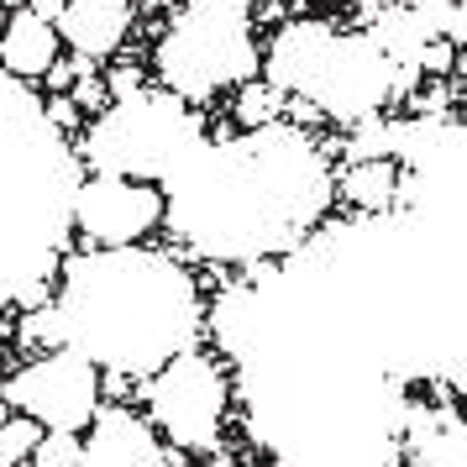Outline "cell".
<instances>
[{"instance_id": "5bb4252c", "label": "cell", "mask_w": 467, "mask_h": 467, "mask_svg": "<svg viewBox=\"0 0 467 467\" xmlns=\"http://www.w3.org/2000/svg\"><path fill=\"white\" fill-rule=\"evenodd\" d=\"M79 451H85L79 431H43L26 467H79Z\"/></svg>"}, {"instance_id": "7c38bea8", "label": "cell", "mask_w": 467, "mask_h": 467, "mask_svg": "<svg viewBox=\"0 0 467 467\" xmlns=\"http://www.w3.org/2000/svg\"><path fill=\"white\" fill-rule=\"evenodd\" d=\"M16 347L22 352H58L64 347V316H58V299L43 310H26L16 320Z\"/></svg>"}, {"instance_id": "277c9868", "label": "cell", "mask_w": 467, "mask_h": 467, "mask_svg": "<svg viewBox=\"0 0 467 467\" xmlns=\"http://www.w3.org/2000/svg\"><path fill=\"white\" fill-rule=\"evenodd\" d=\"M0 400L47 431H79L100 410V368L85 352L58 347V352H43L37 362L16 368L0 383Z\"/></svg>"}, {"instance_id": "8992f818", "label": "cell", "mask_w": 467, "mask_h": 467, "mask_svg": "<svg viewBox=\"0 0 467 467\" xmlns=\"http://www.w3.org/2000/svg\"><path fill=\"white\" fill-rule=\"evenodd\" d=\"M131 26H137V0H64L53 32H58L64 53H79L89 64H110L127 47Z\"/></svg>"}, {"instance_id": "9c48e42d", "label": "cell", "mask_w": 467, "mask_h": 467, "mask_svg": "<svg viewBox=\"0 0 467 467\" xmlns=\"http://www.w3.org/2000/svg\"><path fill=\"white\" fill-rule=\"evenodd\" d=\"M337 200L358 215H389L404 194V169L394 158H358L337 173Z\"/></svg>"}, {"instance_id": "ac0fdd59", "label": "cell", "mask_w": 467, "mask_h": 467, "mask_svg": "<svg viewBox=\"0 0 467 467\" xmlns=\"http://www.w3.org/2000/svg\"><path fill=\"white\" fill-rule=\"evenodd\" d=\"M22 11H32V16H43V22H58L64 0H22Z\"/></svg>"}, {"instance_id": "3957f363", "label": "cell", "mask_w": 467, "mask_h": 467, "mask_svg": "<svg viewBox=\"0 0 467 467\" xmlns=\"http://www.w3.org/2000/svg\"><path fill=\"white\" fill-rule=\"evenodd\" d=\"M142 404H148V425L163 436L169 451H221V431L232 415V379L226 368L205 352H173L158 362V373L142 383Z\"/></svg>"}, {"instance_id": "6da1fadb", "label": "cell", "mask_w": 467, "mask_h": 467, "mask_svg": "<svg viewBox=\"0 0 467 467\" xmlns=\"http://www.w3.org/2000/svg\"><path fill=\"white\" fill-rule=\"evenodd\" d=\"M257 0H190L173 5L163 37L152 47V74L169 85L173 100H211L221 89L257 74Z\"/></svg>"}, {"instance_id": "e0dca14e", "label": "cell", "mask_w": 467, "mask_h": 467, "mask_svg": "<svg viewBox=\"0 0 467 467\" xmlns=\"http://www.w3.org/2000/svg\"><path fill=\"white\" fill-rule=\"evenodd\" d=\"M53 299H58V289H53V278H32V284H26V289H16V299H11V305H16V316H26V310H43V305H53Z\"/></svg>"}, {"instance_id": "2e32d148", "label": "cell", "mask_w": 467, "mask_h": 467, "mask_svg": "<svg viewBox=\"0 0 467 467\" xmlns=\"http://www.w3.org/2000/svg\"><path fill=\"white\" fill-rule=\"evenodd\" d=\"M100 79H106L110 100H131V95L148 89V74H142L137 64H110V68H100Z\"/></svg>"}, {"instance_id": "4fadbf2b", "label": "cell", "mask_w": 467, "mask_h": 467, "mask_svg": "<svg viewBox=\"0 0 467 467\" xmlns=\"http://www.w3.org/2000/svg\"><path fill=\"white\" fill-rule=\"evenodd\" d=\"M43 431L47 425H37L32 415H22V410H11L5 425H0V467H26V457H32V446H37Z\"/></svg>"}, {"instance_id": "8fae6325", "label": "cell", "mask_w": 467, "mask_h": 467, "mask_svg": "<svg viewBox=\"0 0 467 467\" xmlns=\"http://www.w3.org/2000/svg\"><path fill=\"white\" fill-rule=\"evenodd\" d=\"M326 148H341L347 163H358V158H394V152H400V121L383 116V110L358 116L352 131H341L337 142H326Z\"/></svg>"}, {"instance_id": "ba28073f", "label": "cell", "mask_w": 467, "mask_h": 467, "mask_svg": "<svg viewBox=\"0 0 467 467\" xmlns=\"http://www.w3.org/2000/svg\"><path fill=\"white\" fill-rule=\"evenodd\" d=\"M58 53H64V43H58L53 22L32 16V11H5V22H0V68L11 79H43Z\"/></svg>"}, {"instance_id": "5b68a950", "label": "cell", "mask_w": 467, "mask_h": 467, "mask_svg": "<svg viewBox=\"0 0 467 467\" xmlns=\"http://www.w3.org/2000/svg\"><path fill=\"white\" fill-rule=\"evenodd\" d=\"M169 211V194L152 179H121V173H100L74 190V226L89 247H131Z\"/></svg>"}, {"instance_id": "30bf717a", "label": "cell", "mask_w": 467, "mask_h": 467, "mask_svg": "<svg viewBox=\"0 0 467 467\" xmlns=\"http://www.w3.org/2000/svg\"><path fill=\"white\" fill-rule=\"evenodd\" d=\"M232 121L242 131H268L284 121V89L268 85L263 74H253V79H242V85H232Z\"/></svg>"}, {"instance_id": "d6986e66", "label": "cell", "mask_w": 467, "mask_h": 467, "mask_svg": "<svg viewBox=\"0 0 467 467\" xmlns=\"http://www.w3.org/2000/svg\"><path fill=\"white\" fill-rule=\"evenodd\" d=\"M142 11H173V5H184V0H137Z\"/></svg>"}, {"instance_id": "7a4b0ae2", "label": "cell", "mask_w": 467, "mask_h": 467, "mask_svg": "<svg viewBox=\"0 0 467 467\" xmlns=\"http://www.w3.org/2000/svg\"><path fill=\"white\" fill-rule=\"evenodd\" d=\"M110 106L127 116V127H116L106 110L95 116V127L85 137V158L100 173H121V179H158V173H173L184 163V152L194 148L200 137V121L173 100L169 89L163 95H131V100H110Z\"/></svg>"}, {"instance_id": "ffe728a7", "label": "cell", "mask_w": 467, "mask_h": 467, "mask_svg": "<svg viewBox=\"0 0 467 467\" xmlns=\"http://www.w3.org/2000/svg\"><path fill=\"white\" fill-rule=\"evenodd\" d=\"M200 467H226V457H205V462H200Z\"/></svg>"}, {"instance_id": "52a82bcc", "label": "cell", "mask_w": 467, "mask_h": 467, "mask_svg": "<svg viewBox=\"0 0 467 467\" xmlns=\"http://www.w3.org/2000/svg\"><path fill=\"white\" fill-rule=\"evenodd\" d=\"M95 436L79 451V467H169L173 451L163 436L148 425V415H131L127 404H106L95 410Z\"/></svg>"}, {"instance_id": "9a60e30c", "label": "cell", "mask_w": 467, "mask_h": 467, "mask_svg": "<svg viewBox=\"0 0 467 467\" xmlns=\"http://www.w3.org/2000/svg\"><path fill=\"white\" fill-rule=\"evenodd\" d=\"M43 116H47V131H64V137H74V131H85V116H79V106L68 100L64 89H47Z\"/></svg>"}, {"instance_id": "44dd1931", "label": "cell", "mask_w": 467, "mask_h": 467, "mask_svg": "<svg viewBox=\"0 0 467 467\" xmlns=\"http://www.w3.org/2000/svg\"><path fill=\"white\" fill-rule=\"evenodd\" d=\"M5 415H11V404H5V400H0V425H5Z\"/></svg>"}]
</instances>
